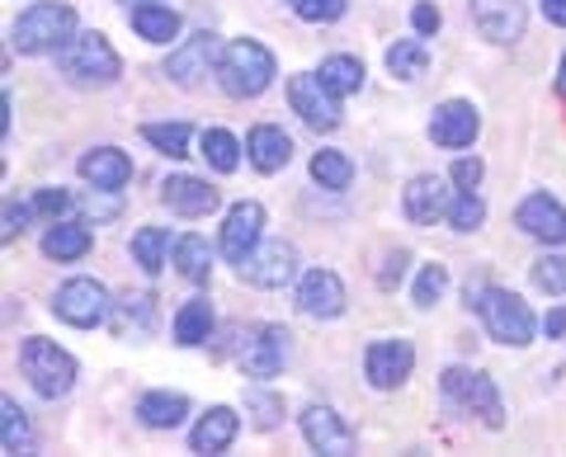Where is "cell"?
<instances>
[{"label":"cell","instance_id":"obj_1","mask_svg":"<svg viewBox=\"0 0 566 457\" xmlns=\"http://www.w3.org/2000/svg\"><path fill=\"white\" fill-rule=\"evenodd\" d=\"M468 307L486 321V336L495 344H510V349H524V344H534V311H528V302L520 293H510V288H472L468 284Z\"/></svg>","mask_w":566,"mask_h":457},{"label":"cell","instance_id":"obj_2","mask_svg":"<svg viewBox=\"0 0 566 457\" xmlns=\"http://www.w3.org/2000/svg\"><path fill=\"white\" fill-rule=\"evenodd\" d=\"M279 66H274V52L255 43V39H237L222 47V62H218V85L232 99H255L274 85Z\"/></svg>","mask_w":566,"mask_h":457},{"label":"cell","instance_id":"obj_3","mask_svg":"<svg viewBox=\"0 0 566 457\" xmlns=\"http://www.w3.org/2000/svg\"><path fill=\"white\" fill-rule=\"evenodd\" d=\"M57 66L71 85H114L123 76V57L99 29L71 33V39L57 47Z\"/></svg>","mask_w":566,"mask_h":457},{"label":"cell","instance_id":"obj_4","mask_svg":"<svg viewBox=\"0 0 566 457\" xmlns=\"http://www.w3.org/2000/svg\"><path fill=\"white\" fill-rule=\"evenodd\" d=\"M71 33H76V10L66 0H39L14 20L10 47L24 52V57H43V52H57Z\"/></svg>","mask_w":566,"mask_h":457},{"label":"cell","instance_id":"obj_5","mask_svg":"<svg viewBox=\"0 0 566 457\" xmlns=\"http://www.w3.org/2000/svg\"><path fill=\"white\" fill-rule=\"evenodd\" d=\"M20 368H24L29 386L43 401H57V396H66L71 386H76V359H71L62 344H52V340H39V336L24 340L20 344Z\"/></svg>","mask_w":566,"mask_h":457},{"label":"cell","instance_id":"obj_6","mask_svg":"<svg viewBox=\"0 0 566 457\" xmlns=\"http://www.w3.org/2000/svg\"><path fill=\"white\" fill-rule=\"evenodd\" d=\"M52 316L76 330H95L114 316V302H109V288L99 284V278H66L52 297Z\"/></svg>","mask_w":566,"mask_h":457},{"label":"cell","instance_id":"obj_7","mask_svg":"<svg viewBox=\"0 0 566 457\" xmlns=\"http://www.w3.org/2000/svg\"><path fill=\"white\" fill-rule=\"evenodd\" d=\"M444 396L453 401V406L482 415L486 429H501L505 425L501 392H495V382L486 373H472V368H449V373H444Z\"/></svg>","mask_w":566,"mask_h":457},{"label":"cell","instance_id":"obj_8","mask_svg":"<svg viewBox=\"0 0 566 457\" xmlns=\"http://www.w3.org/2000/svg\"><path fill=\"white\" fill-rule=\"evenodd\" d=\"M237 274H241V284H251V288H283V284H293V274H297V251L289 241H260L237 265Z\"/></svg>","mask_w":566,"mask_h":457},{"label":"cell","instance_id":"obj_9","mask_svg":"<svg viewBox=\"0 0 566 457\" xmlns=\"http://www.w3.org/2000/svg\"><path fill=\"white\" fill-rule=\"evenodd\" d=\"M289 104H293V114L303 118L307 128H316V132H335V128H340V99L326 91L322 76H312V72L293 76L289 81Z\"/></svg>","mask_w":566,"mask_h":457},{"label":"cell","instance_id":"obj_10","mask_svg":"<svg viewBox=\"0 0 566 457\" xmlns=\"http://www.w3.org/2000/svg\"><path fill=\"white\" fill-rule=\"evenodd\" d=\"M218 62H222V43H218V33H193V39H185L180 47L170 52V62H166V76L175 85H185V91H193L208 72H218Z\"/></svg>","mask_w":566,"mask_h":457},{"label":"cell","instance_id":"obj_11","mask_svg":"<svg viewBox=\"0 0 566 457\" xmlns=\"http://www.w3.org/2000/svg\"><path fill=\"white\" fill-rule=\"evenodd\" d=\"M289 330L283 326H255L251 340L241 349V373L255 378V382H270L283 373V363H289Z\"/></svg>","mask_w":566,"mask_h":457},{"label":"cell","instance_id":"obj_12","mask_svg":"<svg viewBox=\"0 0 566 457\" xmlns=\"http://www.w3.org/2000/svg\"><path fill=\"white\" fill-rule=\"evenodd\" d=\"M416 368V349L411 340H374L364 349V378L378 386V392H397V386L411 378Z\"/></svg>","mask_w":566,"mask_h":457},{"label":"cell","instance_id":"obj_13","mask_svg":"<svg viewBox=\"0 0 566 457\" xmlns=\"http://www.w3.org/2000/svg\"><path fill=\"white\" fill-rule=\"evenodd\" d=\"M297 311L312 316V321H335L345 311V284L335 269H312L297 284Z\"/></svg>","mask_w":566,"mask_h":457},{"label":"cell","instance_id":"obj_14","mask_svg":"<svg viewBox=\"0 0 566 457\" xmlns=\"http://www.w3.org/2000/svg\"><path fill=\"white\" fill-rule=\"evenodd\" d=\"M515 226L543 245H566V208L553 199V193H528L515 213Z\"/></svg>","mask_w":566,"mask_h":457},{"label":"cell","instance_id":"obj_15","mask_svg":"<svg viewBox=\"0 0 566 457\" xmlns=\"http://www.w3.org/2000/svg\"><path fill=\"white\" fill-rule=\"evenodd\" d=\"M476 132H482V118H476V109L468 99H444L430 118V137L434 147H449V151H463L476 142Z\"/></svg>","mask_w":566,"mask_h":457},{"label":"cell","instance_id":"obj_16","mask_svg":"<svg viewBox=\"0 0 566 457\" xmlns=\"http://www.w3.org/2000/svg\"><path fill=\"white\" fill-rule=\"evenodd\" d=\"M453 193L439 174H416L411 184H406L401 193V208H406V217H411L416 226H434L439 217H449V203H453Z\"/></svg>","mask_w":566,"mask_h":457},{"label":"cell","instance_id":"obj_17","mask_svg":"<svg viewBox=\"0 0 566 457\" xmlns=\"http://www.w3.org/2000/svg\"><path fill=\"white\" fill-rule=\"evenodd\" d=\"M260 236H264V208L255 199H245L222 222V255L232 259V265H241V259L260 245Z\"/></svg>","mask_w":566,"mask_h":457},{"label":"cell","instance_id":"obj_18","mask_svg":"<svg viewBox=\"0 0 566 457\" xmlns=\"http://www.w3.org/2000/svg\"><path fill=\"white\" fill-rule=\"evenodd\" d=\"M303 438H307L312 453H331V457L354 453V429L331 406H307L303 411Z\"/></svg>","mask_w":566,"mask_h":457},{"label":"cell","instance_id":"obj_19","mask_svg":"<svg viewBox=\"0 0 566 457\" xmlns=\"http://www.w3.org/2000/svg\"><path fill=\"white\" fill-rule=\"evenodd\" d=\"M472 20L491 43H515L524 39V0H468Z\"/></svg>","mask_w":566,"mask_h":457},{"label":"cell","instance_id":"obj_20","mask_svg":"<svg viewBox=\"0 0 566 457\" xmlns=\"http://www.w3.org/2000/svg\"><path fill=\"white\" fill-rule=\"evenodd\" d=\"M161 203L180 217H208L212 208H218V189L199 180V174H170L161 184Z\"/></svg>","mask_w":566,"mask_h":457},{"label":"cell","instance_id":"obj_21","mask_svg":"<svg viewBox=\"0 0 566 457\" xmlns=\"http://www.w3.org/2000/svg\"><path fill=\"white\" fill-rule=\"evenodd\" d=\"M245 156H251V166L260 174H274L293 161V137L283 128H274V123H255L251 137H245Z\"/></svg>","mask_w":566,"mask_h":457},{"label":"cell","instance_id":"obj_22","mask_svg":"<svg viewBox=\"0 0 566 457\" xmlns=\"http://www.w3.org/2000/svg\"><path fill=\"white\" fill-rule=\"evenodd\" d=\"M81 180H85V184H95V189L118 193L123 184L133 180L128 151H118V147H95V151H85V156H81Z\"/></svg>","mask_w":566,"mask_h":457},{"label":"cell","instance_id":"obj_23","mask_svg":"<svg viewBox=\"0 0 566 457\" xmlns=\"http://www.w3.org/2000/svg\"><path fill=\"white\" fill-rule=\"evenodd\" d=\"M91 245H95V232H91V222H48V232H43V255L48 259H57V265H71V259H85L91 255Z\"/></svg>","mask_w":566,"mask_h":457},{"label":"cell","instance_id":"obj_24","mask_svg":"<svg viewBox=\"0 0 566 457\" xmlns=\"http://www.w3.org/2000/svg\"><path fill=\"white\" fill-rule=\"evenodd\" d=\"M237 434H241V415L232 406H212L199 425H193L189 434V448L193 453H227L237 444Z\"/></svg>","mask_w":566,"mask_h":457},{"label":"cell","instance_id":"obj_25","mask_svg":"<svg viewBox=\"0 0 566 457\" xmlns=\"http://www.w3.org/2000/svg\"><path fill=\"white\" fill-rule=\"evenodd\" d=\"M137 415L147 429H180L189 415V396L185 392H147L137 401Z\"/></svg>","mask_w":566,"mask_h":457},{"label":"cell","instance_id":"obj_26","mask_svg":"<svg viewBox=\"0 0 566 457\" xmlns=\"http://www.w3.org/2000/svg\"><path fill=\"white\" fill-rule=\"evenodd\" d=\"M151 321H156V297L151 293H128L114 302V330L123 340L128 336H151Z\"/></svg>","mask_w":566,"mask_h":457},{"label":"cell","instance_id":"obj_27","mask_svg":"<svg viewBox=\"0 0 566 457\" xmlns=\"http://www.w3.org/2000/svg\"><path fill=\"white\" fill-rule=\"evenodd\" d=\"M208 336H212V302L208 297H189V302L175 311V344L199 349V344H208Z\"/></svg>","mask_w":566,"mask_h":457},{"label":"cell","instance_id":"obj_28","mask_svg":"<svg viewBox=\"0 0 566 457\" xmlns=\"http://www.w3.org/2000/svg\"><path fill=\"white\" fill-rule=\"evenodd\" d=\"M128 20L137 29V39H147V43H170L175 33H180V14H175L170 6H151V0L133 6Z\"/></svg>","mask_w":566,"mask_h":457},{"label":"cell","instance_id":"obj_29","mask_svg":"<svg viewBox=\"0 0 566 457\" xmlns=\"http://www.w3.org/2000/svg\"><path fill=\"white\" fill-rule=\"evenodd\" d=\"M0 448L6 457H20V453H33V429H29V415L14 396L0 401Z\"/></svg>","mask_w":566,"mask_h":457},{"label":"cell","instance_id":"obj_30","mask_svg":"<svg viewBox=\"0 0 566 457\" xmlns=\"http://www.w3.org/2000/svg\"><path fill=\"white\" fill-rule=\"evenodd\" d=\"M170 255V226H142L133 232V259L142 274H161Z\"/></svg>","mask_w":566,"mask_h":457},{"label":"cell","instance_id":"obj_31","mask_svg":"<svg viewBox=\"0 0 566 457\" xmlns=\"http://www.w3.org/2000/svg\"><path fill=\"white\" fill-rule=\"evenodd\" d=\"M326 81V91L335 95V99H345V95H354L364 85V62L359 57H349V52H335V57H326L322 62V72H316Z\"/></svg>","mask_w":566,"mask_h":457},{"label":"cell","instance_id":"obj_32","mask_svg":"<svg viewBox=\"0 0 566 457\" xmlns=\"http://www.w3.org/2000/svg\"><path fill=\"white\" fill-rule=\"evenodd\" d=\"M175 269H180V278H189V284H208L212 274V251L203 236H180L175 241Z\"/></svg>","mask_w":566,"mask_h":457},{"label":"cell","instance_id":"obj_33","mask_svg":"<svg viewBox=\"0 0 566 457\" xmlns=\"http://www.w3.org/2000/svg\"><path fill=\"white\" fill-rule=\"evenodd\" d=\"M424 66H430V47H424L420 39H401L387 47V72H392L397 81H420Z\"/></svg>","mask_w":566,"mask_h":457},{"label":"cell","instance_id":"obj_34","mask_svg":"<svg viewBox=\"0 0 566 457\" xmlns=\"http://www.w3.org/2000/svg\"><path fill=\"white\" fill-rule=\"evenodd\" d=\"M312 180L322 184V189H331V193H340L354 180V161H349L345 151H316L312 156Z\"/></svg>","mask_w":566,"mask_h":457},{"label":"cell","instance_id":"obj_35","mask_svg":"<svg viewBox=\"0 0 566 457\" xmlns=\"http://www.w3.org/2000/svg\"><path fill=\"white\" fill-rule=\"evenodd\" d=\"M142 137L161 151V156H170V161H180V156H189V123H142Z\"/></svg>","mask_w":566,"mask_h":457},{"label":"cell","instance_id":"obj_36","mask_svg":"<svg viewBox=\"0 0 566 457\" xmlns=\"http://www.w3.org/2000/svg\"><path fill=\"white\" fill-rule=\"evenodd\" d=\"M203 161L218 170V174H232L241 166V142L227 128H208L203 132Z\"/></svg>","mask_w":566,"mask_h":457},{"label":"cell","instance_id":"obj_37","mask_svg":"<svg viewBox=\"0 0 566 457\" xmlns=\"http://www.w3.org/2000/svg\"><path fill=\"white\" fill-rule=\"evenodd\" d=\"M486 222V203L476 199V189H458L449 203V226L453 232H476Z\"/></svg>","mask_w":566,"mask_h":457},{"label":"cell","instance_id":"obj_38","mask_svg":"<svg viewBox=\"0 0 566 457\" xmlns=\"http://www.w3.org/2000/svg\"><path fill=\"white\" fill-rule=\"evenodd\" d=\"M245 411H251V425L255 429H274L283 419V396L264 392V386H245Z\"/></svg>","mask_w":566,"mask_h":457},{"label":"cell","instance_id":"obj_39","mask_svg":"<svg viewBox=\"0 0 566 457\" xmlns=\"http://www.w3.org/2000/svg\"><path fill=\"white\" fill-rule=\"evenodd\" d=\"M528 278H534V288H538V293H547V297H566V255H543V259H534Z\"/></svg>","mask_w":566,"mask_h":457},{"label":"cell","instance_id":"obj_40","mask_svg":"<svg viewBox=\"0 0 566 457\" xmlns=\"http://www.w3.org/2000/svg\"><path fill=\"white\" fill-rule=\"evenodd\" d=\"M444 288H449V269L444 265H424L420 269V278H416V307H434L439 297H444Z\"/></svg>","mask_w":566,"mask_h":457},{"label":"cell","instance_id":"obj_41","mask_svg":"<svg viewBox=\"0 0 566 457\" xmlns=\"http://www.w3.org/2000/svg\"><path fill=\"white\" fill-rule=\"evenodd\" d=\"M349 0H293V10H297V20H307V24H335L345 14Z\"/></svg>","mask_w":566,"mask_h":457},{"label":"cell","instance_id":"obj_42","mask_svg":"<svg viewBox=\"0 0 566 457\" xmlns=\"http://www.w3.org/2000/svg\"><path fill=\"white\" fill-rule=\"evenodd\" d=\"M71 203H76V199H71V193L66 189H39V193H33V199H29V208H33V217H48V222H57L62 213H66V208Z\"/></svg>","mask_w":566,"mask_h":457},{"label":"cell","instance_id":"obj_43","mask_svg":"<svg viewBox=\"0 0 566 457\" xmlns=\"http://www.w3.org/2000/svg\"><path fill=\"white\" fill-rule=\"evenodd\" d=\"M439 24H444V14H439V6H430V0H420V6L411 10V29L420 33V39H434Z\"/></svg>","mask_w":566,"mask_h":457},{"label":"cell","instance_id":"obj_44","mask_svg":"<svg viewBox=\"0 0 566 457\" xmlns=\"http://www.w3.org/2000/svg\"><path fill=\"white\" fill-rule=\"evenodd\" d=\"M482 174H486V166L476 161V156H458V161H453V184L458 189H476V184H482Z\"/></svg>","mask_w":566,"mask_h":457},{"label":"cell","instance_id":"obj_45","mask_svg":"<svg viewBox=\"0 0 566 457\" xmlns=\"http://www.w3.org/2000/svg\"><path fill=\"white\" fill-rule=\"evenodd\" d=\"M29 217H33V208H29V203H14V199H10V203H6V232H0V241L10 245L14 236L24 232V222H29Z\"/></svg>","mask_w":566,"mask_h":457},{"label":"cell","instance_id":"obj_46","mask_svg":"<svg viewBox=\"0 0 566 457\" xmlns=\"http://www.w3.org/2000/svg\"><path fill=\"white\" fill-rule=\"evenodd\" d=\"M99 193H104V189H95L91 199H85V213H91L95 222H104V217H114V213H118V199H99Z\"/></svg>","mask_w":566,"mask_h":457},{"label":"cell","instance_id":"obj_47","mask_svg":"<svg viewBox=\"0 0 566 457\" xmlns=\"http://www.w3.org/2000/svg\"><path fill=\"white\" fill-rule=\"evenodd\" d=\"M401 274H406V251H397L392 259H387V269L378 274V288H397V284H401Z\"/></svg>","mask_w":566,"mask_h":457},{"label":"cell","instance_id":"obj_48","mask_svg":"<svg viewBox=\"0 0 566 457\" xmlns=\"http://www.w3.org/2000/svg\"><path fill=\"white\" fill-rule=\"evenodd\" d=\"M543 330H547V340H566V307L547 311V316H543Z\"/></svg>","mask_w":566,"mask_h":457},{"label":"cell","instance_id":"obj_49","mask_svg":"<svg viewBox=\"0 0 566 457\" xmlns=\"http://www.w3.org/2000/svg\"><path fill=\"white\" fill-rule=\"evenodd\" d=\"M543 14L553 20L557 29H566V0H543Z\"/></svg>","mask_w":566,"mask_h":457},{"label":"cell","instance_id":"obj_50","mask_svg":"<svg viewBox=\"0 0 566 457\" xmlns=\"http://www.w3.org/2000/svg\"><path fill=\"white\" fill-rule=\"evenodd\" d=\"M557 95L566 99V52H562V66H557Z\"/></svg>","mask_w":566,"mask_h":457}]
</instances>
